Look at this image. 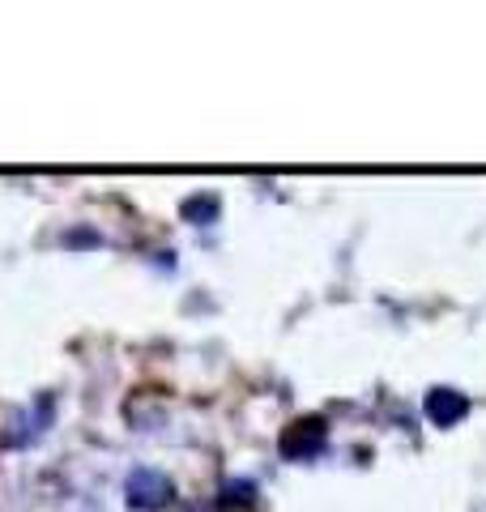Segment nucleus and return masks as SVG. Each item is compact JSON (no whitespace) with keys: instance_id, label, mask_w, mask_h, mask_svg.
<instances>
[{"instance_id":"1","label":"nucleus","mask_w":486,"mask_h":512,"mask_svg":"<svg viewBox=\"0 0 486 512\" xmlns=\"http://www.w3.org/2000/svg\"><path fill=\"white\" fill-rule=\"evenodd\" d=\"M427 410H431V419L435 423H448V419H457V414L465 410V402L457 393H448V389H440V393H431V402H427Z\"/></svg>"},{"instance_id":"2","label":"nucleus","mask_w":486,"mask_h":512,"mask_svg":"<svg viewBox=\"0 0 486 512\" xmlns=\"http://www.w3.org/2000/svg\"><path fill=\"white\" fill-rule=\"evenodd\" d=\"M307 431L303 436H286V453H307V448H316L324 440V427L320 423H303Z\"/></svg>"}]
</instances>
